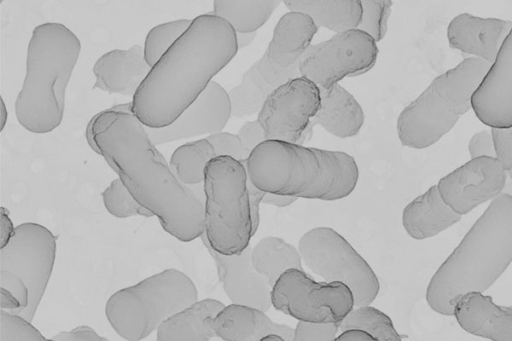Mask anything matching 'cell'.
<instances>
[{
  "mask_svg": "<svg viewBox=\"0 0 512 341\" xmlns=\"http://www.w3.org/2000/svg\"><path fill=\"white\" fill-rule=\"evenodd\" d=\"M85 137L168 234L182 242L204 234L203 200L176 177L146 127L133 114L132 102L94 115Z\"/></svg>",
  "mask_w": 512,
  "mask_h": 341,
  "instance_id": "6da1fadb",
  "label": "cell"
},
{
  "mask_svg": "<svg viewBox=\"0 0 512 341\" xmlns=\"http://www.w3.org/2000/svg\"><path fill=\"white\" fill-rule=\"evenodd\" d=\"M236 32L213 12L194 18L186 32L151 67L132 100L146 127L172 124L237 54Z\"/></svg>",
  "mask_w": 512,
  "mask_h": 341,
  "instance_id": "7a4b0ae2",
  "label": "cell"
},
{
  "mask_svg": "<svg viewBox=\"0 0 512 341\" xmlns=\"http://www.w3.org/2000/svg\"><path fill=\"white\" fill-rule=\"evenodd\" d=\"M512 262V196L501 193L432 276L426 301L445 316L469 292L483 293Z\"/></svg>",
  "mask_w": 512,
  "mask_h": 341,
  "instance_id": "3957f363",
  "label": "cell"
},
{
  "mask_svg": "<svg viewBox=\"0 0 512 341\" xmlns=\"http://www.w3.org/2000/svg\"><path fill=\"white\" fill-rule=\"evenodd\" d=\"M251 182L266 193L335 201L355 189L359 170L346 152L266 140L245 161Z\"/></svg>",
  "mask_w": 512,
  "mask_h": 341,
  "instance_id": "277c9868",
  "label": "cell"
},
{
  "mask_svg": "<svg viewBox=\"0 0 512 341\" xmlns=\"http://www.w3.org/2000/svg\"><path fill=\"white\" fill-rule=\"evenodd\" d=\"M80 50V40L64 24L46 22L34 28L25 78L15 102L17 120L26 130L45 134L60 125L66 88Z\"/></svg>",
  "mask_w": 512,
  "mask_h": 341,
  "instance_id": "5b68a950",
  "label": "cell"
},
{
  "mask_svg": "<svg viewBox=\"0 0 512 341\" xmlns=\"http://www.w3.org/2000/svg\"><path fill=\"white\" fill-rule=\"evenodd\" d=\"M490 66L487 61L469 57L433 79L400 113L397 119L400 142L413 149L435 144L472 108V96Z\"/></svg>",
  "mask_w": 512,
  "mask_h": 341,
  "instance_id": "8992f818",
  "label": "cell"
},
{
  "mask_svg": "<svg viewBox=\"0 0 512 341\" xmlns=\"http://www.w3.org/2000/svg\"><path fill=\"white\" fill-rule=\"evenodd\" d=\"M318 30L303 12L289 11L277 22L263 53L229 91L232 116L258 113L265 99L278 87L301 76L299 65Z\"/></svg>",
  "mask_w": 512,
  "mask_h": 341,
  "instance_id": "52a82bcc",
  "label": "cell"
},
{
  "mask_svg": "<svg viewBox=\"0 0 512 341\" xmlns=\"http://www.w3.org/2000/svg\"><path fill=\"white\" fill-rule=\"evenodd\" d=\"M197 300L193 281L182 271L169 268L112 294L105 314L120 337L140 341Z\"/></svg>",
  "mask_w": 512,
  "mask_h": 341,
  "instance_id": "ba28073f",
  "label": "cell"
},
{
  "mask_svg": "<svg viewBox=\"0 0 512 341\" xmlns=\"http://www.w3.org/2000/svg\"><path fill=\"white\" fill-rule=\"evenodd\" d=\"M247 181L245 161L218 156L205 168L204 235L220 254L237 255L250 246L253 234Z\"/></svg>",
  "mask_w": 512,
  "mask_h": 341,
  "instance_id": "9c48e42d",
  "label": "cell"
},
{
  "mask_svg": "<svg viewBox=\"0 0 512 341\" xmlns=\"http://www.w3.org/2000/svg\"><path fill=\"white\" fill-rule=\"evenodd\" d=\"M298 249L304 264L326 282H341L353 293L356 307L368 306L377 297L380 284L374 270L354 247L330 227L305 232Z\"/></svg>",
  "mask_w": 512,
  "mask_h": 341,
  "instance_id": "30bf717a",
  "label": "cell"
},
{
  "mask_svg": "<svg viewBox=\"0 0 512 341\" xmlns=\"http://www.w3.org/2000/svg\"><path fill=\"white\" fill-rule=\"evenodd\" d=\"M272 306L299 321L339 324L353 310L354 297L341 282H319L303 269H288L271 289Z\"/></svg>",
  "mask_w": 512,
  "mask_h": 341,
  "instance_id": "8fae6325",
  "label": "cell"
},
{
  "mask_svg": "<svg viewBox=\"0 0 512 341\" xmlns=\"http://www.w3.org/2000/svg\"><path fill=\"white\" fill-rule=\"evenodd\" d=\"M56 237L45 226L25 222L15 227L0 248V270L22 279L29 291L28 306L19 314L32 322L48 285L56 255Z\"/></svg>",
  "mask_w": 512,
  "mask_h": 341,
  "instance_id": "7c38bea8",
  "label": "cell"
},
{
  "mask_svg": "<svg viewBox=\"0 0 512 341\" xmlns=\"http://www.w3.org/2000/svg\"><path fill=\"white\" fill-rule=\"evenodd\" d=\"M377 57L376 42L356 28L310 45L301 59L299 70L301 76L311 80L320 90H327L345 77L368 72Z\"/></svg>",
  "mask_w": 512,
  "mask_h": 341,
  "instance_id": "4fadbf2b",
  "label": "cell"
},
{
  "mask_svg": "<svg viewBox=\"0 0 512 341\" xmlns=\"http://www.w3.org/2000/svg\"><path fill=\"white\" fill-rule=\"evenodd\" d=\"M320 101L318 86L303 76L275 89L257 116L265 139L298 143L317 113Z\"/></svg>",
  "mask_w": 512,
  "mask_h": 341,
  "instance_id": "5bb4252c",
  "label": "cell"
},
{
  "mask_svg": "<svg viewBox=\"0 0 512 341\" xmlns=\"http://www.w3.org/2000/svg\"><path fill=\"white\" fill-rule=\"evenodd\" d=\"M506 179L496 157H477L442 177L437 188L444 202L462 216L500 195Z\"/></svg>",
  "mask_w": 512,
  "mask_h": 341,
  "instance_id": "9a60e30c",
  "label": "cell"
},
{
  "mask_svg": "<svg viewBox=\"0 0 512 341\" xmlns=\"http://www.w3.org/2000/svg\"><path fill=\"white\" fill-rule=\"evenodd\" d=\"M232 116V103L219 83L212 81L198 98L169 126L146 130L155 145L221 132Z\"/></svg>",
  "mask_w": 512,
  "mask_h": 341,
  "instance_id": "2e32d148",
  "label": "cell"
},
{
  "mask_svg": "<svg viewBox=\"0 0 512 341\" xmlns=\"http://www.w3.org/2000/svg\"><path fill=\"white\" fill-rule=\"evenodd\" d=\"M477 118L491 128L512 126V29L471 100Z\"/></svg>",
  "mask_w": 512,
  "mask_h": 341,
  "instance_id": "e0dca14e",
  "label": "cell"
},
{
  "mask_svg": "<svg viewBox=\"0 0 512 341\" xmlns=\"http://www.w3.org/2000/svg\"><path fill=\"white\" fill-rule=\"evenodd\" d=\"M201 240L215 263L220 284L233 304L247 305L264 312L271 307V287L251 263V246L237 255L213 250L203 234Z\"/></svg>",
  "mask_w": 512,
  "mask_h": 341,
  "instance_id": "ac0fdd59",
  "label": "cell"
},
{
  "mask_svg": "<svg viewBox=\"0 0 512 341\" xmlns=\"http://www.w3.org/2000/svg\"><path fill=\"white\" fill-rule=\"evenodd\" d=\"M511 29L510 20L461 13L450 21L447 38L451 48L492 64Z\"/></svg>",
  "mask_w": 512,
  "mask_h": 341,
  "instance_id": "d6986e66",
  "label": "cell"
},
{
  "mask_svg": "<svg viewBox=\"0 0 512 341\" xmlns=\"http://www.w3.org/2000/svg\"><path fill=\"white\" fill-rule=\"evenodd\" d=\"M456 321L466 332L492 341H512V307L496 304L491 296L469 292L453 307Z\"/></svg>",
  "mask_w": 512,
  "mask_h": 341,
  "instance_id": "ffe728a7",
  "label": "cell"
},
{
  "mask_svg": "<svg viewBox=\"0 0 512 341\" xmlns=\"http://www.w3.org/2000/svg\"><path fill=\"white\" fill-rule=\"evenodd\" d=\"M150 70L140 45L126 50L114 49L95 62L94 87L108 93L134 97Z\"/></svg>",
  "mask_w": 512,
  "mask_h": 341,
  "instance_id": "44dd1931",
  "label": "cell"
},
{
  "mask_svg": "<svg viewBox=\"0 0 512 341\" xmlns=\"http://www.w3.org/2000/svg\"><path fill=\"white\" fill-rule=\"evenodd\" d=\"M213 329L216 337L224 341H261L271 334L292 341L294 334L293 328L274 322L264 311L233 303L217 314L213 320Z\"/></svg>",
  "mask_w": 512,
  "mask_h": 341,
  "instance_id": "7402d4cb",
  "label": "cell"
},
{
  "mask_svg": "<svg viewBox=\"0 0 512 341\" xmlns=\"http://www.w3.org/2000/svg\"><path fill=\"white\" fill-rule=\"evenodd\" d=\"M460 219L461 215L444 202L437 185L431 186L413 199L402 213L405 231L416 240L433 237L456 224Z\"/></svg>",
  "mask_w": 512,
  "mask_h": 341,
  "instance_id": "603a6c76",
  "label": "cell"
},
{
  "mask_svg": "<svg viewBox=\"0 0 512 341\" xmlns=\"http://www.w3.org/2000/svg\"><path fill=\"white\" fill-rule=\"evenodd\" d=\"M225 305L206 298L166 319L158 328L156 341H210L216 337L213 320Z\"/></svg>",
  "mask_w": 512,
  "mask_h": 341,
  "instance_id": "cb8c5ba5",
  "label": "cell"
},
{
  "mask_svg": "<svg viewBox=\"0 0 512 341\" xmlns=\"http://www.w3.org/2000/svg\"><path fill=\"white\" fill-rule=\"evenodd\" d=\"M320 106L311 120L327 132L340 138L359 133L364 124V112L355 97L339 84L320 90Z\"/></svg>",
  "mask_w": 512,
  "mask_h": 341,
  "instance_id": "d4e9b609",
  "label": "cell"
},
{
  "mask_svg": "<svg viewBox=\"0 0 512 341\" xmlns=\"http://www.w3.org/2000/svg\"><path fill=\"white\" fill-rule=\"evenodd\" d=\"M290 11L307 14L317 25L336 33L356 29L361 20L362 7L358 0H287Z\"/></svg>",
  "mask_w": 512,
  "mask_h": 341,
  "instance_id": "484cf974",
  "label": "cell"
},
{
  "mask_svg": "<svg viewBox=\"0 0 512 341\" xmlns=\"http://www.w3.org/2000/svg\"><path fill=\"white\" fill-rule=\"evenodd\" d=\"M251 263L272 288L278 278L288 269H302L299 249L284 239L267 236L251 249Z\"/></svg>",
  "mask_w": 512,
  "mask_h": 341,
  "instance_id": "4316f807",
  "label": "cell"
},
{
  "mask_svg": "<svg viewBox=\"0 0 512 341\" xmlns=\"http://www.w3.org/2000/svg\"><path fill=\"white\" fill-rule=\"evenodd\" d=\"M278 0L213 2V13L226 20L237 33H253L263 26L279 6Z\"/></svg>",
  "mask_w": 512,
  "mask_h": 341,
  "instance_id": "83f0119b",
  "label": "cell"
},
{
  "mask_svg": "<svg viewBox=\"0 0 512 341\" xmlns=\"http://www.w3.org/2000/svg\"><path fill=\"white\" fill-rule=\"evenodd\" d=\"M215 157L213 146L203 138L179 146L172 153L169 164L183 184L196 186L203 184L205 168Z\"/></svg>",
  "mask_w": 512,
  "mask_h": 341,
  "instance_id": "f1b7e54d",
  "label": "cell"
},
{
  "mask_svg": "<svg viewBox=\"0 0 512 341\" xmlns=\"http://www.w3.org/2000/svg\"><path fill=\"white\" fill-rule=\"evenodd\" d=\"M339 329L342 332L351 329L362 330L376 341H402L390 317L370 305L353 308L340 323Z\"/></svg>",
  "mask_w": 512,
  "mask_h": 341,
  "instance_id": "f546056e",
  "label": "cell"
},
{
  "mask_svg": "<svg viewBox=\"0 0 512 341\" xmlns=\"http://www.w3.org/2000/svg\"><path fill=\"white\" fill-rule=\"evenodd\" d=\"M191 22L190 19L174 20L159 24L148 32L143 49L150 67L186 32Z\"/></svg>",
  "mask_w": 512,
  "mask_h": 341,
  "instance_id": "4dcf8cb0",
  "label": "cell"
},
{
  "mask_svg": "<svg viewBox=\"0 0 512 341\" xmlns=\"http://www.w3.org/2000/svg\"><path fill=\"white\" fill-rule=\"evenodd\" d=\"M102 199L106 210L117 218L153 216L136 201L119 178L113 180L103 191Z\"/></svg>",
  "mask_w": 512,
  "mask_h": 341,
  "instance_id": "1f68e13d",
  "label": "cell"
},
{
  "mask_svg": "<svg viewBox=\"0 0 512 341\" xmlns=\"http://www.w3.org/2000/svg\"><path fill=\"white\" fill-rule=\"evenodd\" d=\"M361 7V20L357 29L368 34L376 43L381 41L387 32L392 1L364 0L361 1Z\"/></svg>",
  "mask_w": 512,
  "mask_h": 341,
  "instance_id": "d6a6232c",
  "label": "cell"
},
{
  "mask_svg": "<svg viewBox=\"0 0 512 341\" xmlns=\"http://www.w3.org/2000/svg\"><path fill=\"white\" fill-rule=\"evenodd\" d=\"M1 310L19 315L29 303V291L17 275L0 270Z\"/></svg>",
  "mask_w": 512,
  "mask_h": 341,
  "instance_id": "836d02e7",
  "label": "cell"
},
{
  "mask_svg": "<svg viewBox=\"0 0 512 341\" xmlns=\"http://www.w3.org/2000/svg\"><path fill=\"white\" fill-rule=\"evenodd\" d=\"M0 341H50L31 322L7 311L0 312Z\"/></svg>",
  "mask_w": 512,
  "mask_h": 341,
  "instance_id": "e575fe53",
  "label": "cell"
},
{
  "mask_svg": "<svg viewBox=\"0 0 512 341\" xmlns=\"http://www.w3.org/2000/svg\"><path fill=\"white\" fill-rule=\"evenodd\" d=\"M213 146L215 156H228L240 162L246 161L248 154L238 134L218 132L206 137Z\"/></svg>",
  "mask_w": 512,
  "mask_h": 341,
  "instance_id": "d590c367",
  "label": "cell"
},
{
  "mask_svg": "<svg viewBox=\"0 0 512 341\" xmlns=\"http://www.w3.org/2000/svg\"><path fill=\"white\" fill-rule=\"evenodd\" d=\"M339 324H316L299 321L292 341H335Z\"/></svg>",
  "mask_w": 512,
  "mask_h": 341,
  "instance_id": "8d00e7d4",
  "label": "cell"
},
{
  "mask_svg": "<svg viewBox=\"0 0 512 341\" xmlns=\"http://www.w3.org/2000/svg\"><path fill=\"white\" fill-rule=\"evenodd\" d=\"M496 158L512 180V126L509 128H491Z\"/></svg>",
  "mask_w": 512,
  "mask_h": 341,
  "instance_id": "74e56055",
  "label": "cell"
},
{
  "mask_svg": "<svg viewBox=\"0 0 512 341\" xmlns=\"http://www.w3.org/2000/svg\"><path fill=\"white\" fill-rule=\"evenodd\" d=\"M468 151L471 158L496 157L491 131L482 130L475 133L469 140Z\"/></svg>",
  "mask_w": 512,
  "mask_h": 341,
  "instance_id": "f35d334b",
  "label": "cell"
},
{
  "mask_svg": "<svg viewBox=\"0 0 512 341\" xmlns=\"http://www.w3.org/2000/svg\"><path fill=\"white\" fill-rule=\"evenodd\" d=\"M238 136L244 145L248 157L259 144L266 141L264 131L257 119L245 122L239 129Z\"/></svg>",
  "mask_w": 512,
  "mask_h": 341,
  "instance_id": "ab89813d",
  "label": "cell"
},
{
  "mask_svg": "<svg viewBox=\"0 0 512 341\" xmlns=\"http://www.w3.org/2000/svg\"><path fill=\"white\" fill-rule=\"evenodd\" d=\"M50 341H109L89 326H78L70 331H62L52 336Z\"/></svg>",
  "mask_w": 512,
  "mask_h": 341,
  "instance_id": "60d3db41",
  "label": "cell"
},
{
  "mask_svg": "<svg viewBox=\"0 0 512 341\" xmlns=\"http://www.w3.org/2000/svg\"><path fill=\"white\" fill-rule=\"evenodd\" d=\"M248 187V195H249V204H250V212H251V220H252V234L254 235L259 227L260 223V213L259 207L260 203L266 194L263 190L256 187L248 177L247 181Z\"/></svg>",
  "mask_w": 512,
  "mask_h": 341,
  "instance_id": "b9f144b4",
  "label": "cell"
},
{
  "mask_svg": "<svg viewBox=\"0 0 512 341\" xmlns=\"http://www.w3.org/2000/svg\"><path fill=\"white\" fill-rule=\"evenodd\" d=\"M15 227L9 217V212L4 207L0 211V248L5 246L14 233Z\"/></svg>",
  "mask_w": 512,
  "mask_h": 341,
  "instance_id": "7bdbcfd3",
  "label": "cell"
},
{
  "mask_svg": "<svg viewBox=\"0 0 512 341\" xmlns=\"http://www.w3.org/2000/svg\"><path fill=\"white\" fill-rule=\"evenodd\" d=\"M296 200L297 198L291 196L266 193L262 200V203L276 207H287L293 204Z\"/></svg>",
  "mask_w": 512,
  "mask_h": 341,
  "instance_id": "ee69618b",
  "label": "cell"
},
{
  "mask_svg": "<svg viewBox=\"0 0 512 341\" xmlns=\"http://www.w3.org/2000/svg\"><path fill=\"white\" fill-rule=\"evenodd\" d=\"M255 36H256V32H253V33H237L236 32L238 49H242V48L249 46L255 39Z\"/></svg>",
  "mask_w": 512,
  "mask_h": 341,
  "instance_id": "f6af8a7d",
  "label": "cell"
},
{
  "mask_svg": "<svg viewBox=\"0 0 512 341\" xmlns=\"http://www.w3.org/2000/svg\"><path fill=\"white\" fill-rule=\"evenodd\" d=\"M7 118H8V112H7V109H6L3 99H1V110H0V120H1L0 130L1 131L3 130V128L6 124Z\"/></svg>",
  "mask_w": 512,
  "mask_h": 341,
  "instance_id": "bcb514c9",
  "label": "cell"
},
{
  "mask_svg": "<svg viewBox=\"0 0 512 341\" xmlns=\"http://www.w3.org/2000/svg\"><path fill=\"white\" fill-rule=\"evenodd\" d=\"M502 193H506L512 196V180L508 176Z\"/></svg>",
  "mask_w": 512,
  "mask_h": 341,
  "instance_id": "7dc6e473",
  "label": "cell"
},
{
  "mask_svg": "<svg viewBox=\"0 0 512 341\" xmlns=\"http://www.w3.org/2000/svg\"><path fill=\"white\" fill-rule=\"evenodd\" d=\"M261 341H286L279 335L271 334L264 337Z\"/></svg>",
  "mask_w": 512,
  "mask_h": 341,
  "instance_id": "c3c4849f",
  "label": "cell"
}]
</instances>
